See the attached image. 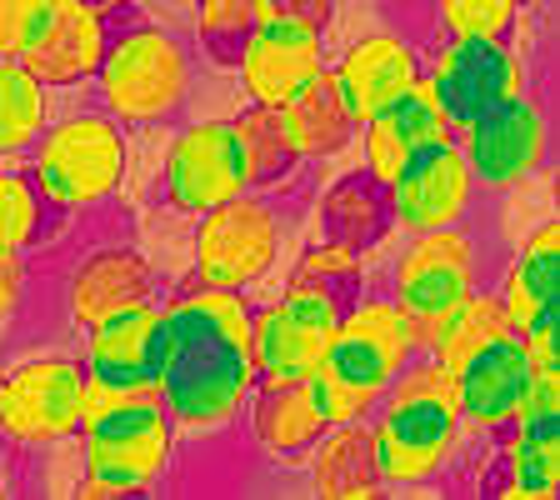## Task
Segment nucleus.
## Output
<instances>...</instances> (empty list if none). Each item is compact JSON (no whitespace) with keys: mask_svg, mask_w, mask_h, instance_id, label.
I'll return each mask as SVG.
<instances>
[{"mask_svg":"<svg viewBox=\"0 0 560 500\" xmlns=\"http://www.w3.org/2000/svg\"><path fill=\"white\" fill-rule=\"evenodd\" d=\"M165 356L155 396L175 426V441H215L235 431L245 400L260 381L250 315L256 301L245 291L180 286L165 295Z\"/></svg>","mask_w":560,"mask_h":500,"instance_id":"1","label":"nucleus"},{"mask_svg":"<svg viewBox=\"0 0 560 500\" xmlns=\"http://www.w3.org/2000/svg\"><path fill=\"white\" fill-rule=\"evenodd\" d=\"M175 426L155 385H116L85 375L81 431H75V496L126 500L165 480L175 461Z\"/></svg>","mask_w":560,"mask_h":500,"instance_id":"2","label":"nucleus"},{"mask_svg":"<svg viewBox=\"0 0 560 500\" xmlns=\"http://www.w3.org/2000/svg\"><path fill=\"white\" fill-rule=\"evenodd\" d=\"M425 350L420 321L390 291H361L346 305L326 361L305 375V396L326 426L371 420L385 385Z\"/></svg>","mask_w":560,"mask_h":500,"instance_id":"3","label":"nucleus"},{"mask_svg":"<svg viewBox=\"0 0 560 500\" xmlns=\"http://www.w3.org/2000/svg\"><path fill=\"white\" fill-rule=\"evenodd\" d=\"M371 441L385 490H416L441 480L466 445V426L455 406V371L420 350L371 410Z\"/></svg>","mask_w":560,"mask_h":500,"instance_id":"4","label":"nucleus"},{"mask_svg":"<svg viewBox=\"0 0 560 500\" xmlns=\"http://www.w3.org/2000/svg\"><path fill=\"white\" fill-rule=\"evenodd\" d=\"M196 91V56L175 31L130 15L126 25H110L101 70L91 95L110 120L126 130H151L175 120Z\"/></svg>","mask_w":560,"mask_h":500,"instance_id":"5","label":"nucleus"},{"mask_svg":"<svg viewBox=\"0 0 560 500\" xmlns=\"http://www.w3.org/2000/svg\"><path fill=\"white\" fill-rule=\"evenodd\" d=\"M21 165L50 216H85L126 190L130 130L105 116L101 105L50 116V126L40 130Z\"/></svg>","mask_w":560,"mask_h":500,"instance_id":"6","label":"nucleus"},{"mask_svg":"<svg viewBox=\"0 0 560 500\" xmlns=\"http://www.w3.org/2000/svg\"><path fill=\"white\" fill-rule=\"evenodd\" d=\"M190 231V280L186 286H210V291H256L276 270L280 241H285V210L280 196L245 190L225 206L196 216Z\"/></svg>","mask_w":560,"mask_h":500,"instance_id":"7","label":"nucleus"},{"mask_svg":"<svg viewBox=\"0 0 560 500\" xmlns=\"http://www.w3.org/2000/svg\"><path fill=\"white\" fill-rule=\"evenodd\" d=\"M495 270H501V256L490 245V231H480L476 221H460L406 235V245L385 270V291L425 326L441 311H451L455 301H466L470 291L490 286Z\"/></svg>","mask_w":560,"mask_h":500,"instance_id":"8","label":"nucleus"},{"mask_svg":"<svg viewBox=\"0 0 560 500\" xmlns=\"http://www.w3.org/2000/svg\"><path fill=\"white\" fill-rule=\"evenodd\" d=\"M81 350H31L0 365V445L35 455L70 441L81 431Z\"/></svg>","mask_w":560,"mask_h":500,"instance_id":"9","label":"nucleus"},{"mask_svg":"<svg viewBox=\"0 0 560 500\" xmlns=\"http://www.w3.org/2000/svg\"><path fill=\"white\" fill-rule=\"evenodd\" d=\"M250 190V161H245L235 116H200L186 120L165 140L161 171H155V196L161 210L196 221L206 210Z\"/></svg>","mask_w":560,"mask_h":500,"instance_id":"10","label":"nucleus"},{"mask_svg":"<svg viewBox=\"0 0 560 500\" xmlns=\"http://www.w3.org/2000/svg\"><path fill=\"white\" fill-rule=\"evenodd\" d=\"M455 146L466 155L480 196H515L530 175L546 171L556 126H550L546 101L525 85L501 105H490L486 116L455 126Z\"/></svg>","mask_w":560,"mask_h":500,"instance_id":"11","label":"nucleus"},{"mask_svg":"<svg viewBox=\"0 0 560 500\" xmlns=\"http://www.w3.org/2000/svg\"><path fill=\"white\" fill-rule=\"evenodd\" d=\"M346 305H350V295L330 291V286L295 270L285 280V291L276 301L256 305V315H250L260 381H305L315 365L326 361Z\"/></svg>","mask_w":560,"mask_h":500,"instance_id":"12","label":"nucleus"},{"mask_svg":"<svg viewBox=\"0 0 560 500\" xmlns=\"http://www.w3.org/2000/svg\"><path fill=\"white\" fill-rule=\"evenodd\" d=\"M420 75L431 81L451 126H466L505 95L525 91V56L511 46V35H445L435 56H420Z\"/></svg>","mask_w":560,"mask_h":500,"instance_id":"13","label":"nucleus"},{"mask_svg":"<svg viewBox=\"0 0 560 500\" xmlns=\"http://www.w3.org/2000/svg\"><path fill=\"white\" fill-rule=\"evenodd\" d=\"M330 66L326 50V25L305 21L291 11H270L266 21L250 31V40L235 56V75H241L245 101L256 105H285L301 95L311 81H320Z\"/></svg>","mask_w":560,"mask_h":500,"instance_id":"14","label":"nucleus"},{"mask_svg":"<svg viewBox=\"0 0 560 500\" xmlns=\"http://www.w3.org/2000/svg\"><path fill=\"white\" fill-rule=\"evenodd\" d=\"M385 200H390V231L420 235V231H441V225L476 221L480 190H476V175H470L466 155H460V146L451 136V140L425 146L385 186Z\"/></svg>","mask_w":560,"mask_h":500,"instance_id":"15","label":"nucleus"},{"mask_svg":"<svg viewBox=\"0 0 560 500\" xmlns=\"http://www.w3.org/2000/svg\"><path fill=\"white\" fill-rule=\"evenodd\" d=\"M326 75L336 85L340 105H346V116L361 130L365 120L381 116L385 105L400 101L420 81V50L400 31H371V35H355L326 66Z\"/></svg>","mask_w":560,"mask_h":500,"instance_id":"16","label":"nucleus"},{"mask_svg":"<svg viewBox=\"0 0 560 500\" xmlns=\"http://www.w3.org/2000/svg\"><path fill=\"white\" fill-rule=\"evenodd\" d=\"M116 11L120 5L60 0L50 25H46V35L25 50L21 66L31 70L50 95L91 91L95 70H101V56H105V40H110V25H116Z\"/></svg>","mask_w":560,"mask_h":500,"instance_id":"17","label":"nucleus"},{"mask_svg":"<svg viewBox=\"0 0 560 500\" xmlns=\"http://www.w3.org/2000/svg\"><path fill=\"white\" fill-rule=\"evenodd\" d=\"M165 280L151 266V256H140L136 245H101L85 260L70 266L66 280V321L70 330H91L110 321L116 311L140 301H161Z\"/></svg>","mask_w":560,"mask_h":500,"instance_id":"18","label":"nucleus"},{"mask_svg":"<svg viewBox=\"0 0 560 500\" xmlns=\"http://www.w3.org/2000/svg\"><path fill=\"white\" fill-rule=\"evenodd\" d=\"M451 136H455V126L445 116V105L435 101L431 81L420 75L400 101H390L381 116H371L361 126V171L375 175L381 186H390L425 146L451 140Z\"/></svg>","mask_w":560,"mask_h":500,"instance_id":"19","label":"nucleus"},{"mask_svg":"<svg viewBox=\"0 0 560 500\" xmlns=\"http://www.w3.org/2000/svg\"><path fill=\"white\" fill-rule=\"evenodd\" d=\"M530 371L536 365H530L515 330L476 350L466 365H455V406H460L466 435H501L511 426L515 406H521Z\"/></svg>","mask_w":560,"mask_h":500,"instance_id":"20","label":"nucleus"},{"mask_svg":"<svg viewBox=\"0 0 560 500\" xmlns=\"http://www.w3.org/2000/svg\"><path fill=\"white\" fill-rule=\"evenodd\" d=\"M161 301L126 305L110 321L85 330V346H81L85 375H101V381H116V385H155L161 356H165V305Z\"/></svg>","mask_w":560,"mask_h":500,"instance_id":"21","label":"nucleus"},{"mask_svg":"<svg viewBox=\"0 0 560 500\" xmlns=\"http://www.w3.org/2000/svg\"><path fill=\"white\" fill-rule=\"evenodd\" d=\"M490 286L501 295L505 321H511L515 336L540 326V321H560V221L556 216H546L521 241V251L501 260Z\"/></svg>","mask_w":560,"mask_h":500,"instance_id":"22","label":"nucleus"},{"mask_svg":"<svg viewBox=\"0 0 560 500\" xmlns=\"http://www.w3.org/2000/svg\"><path fill=\"white\" fill-rule=\"evenodd\" d=\"M301 470H305V486L326 500L385 496L381 466H375L371 420H340V426H326V431L301 451Z\"/></svg>","mask_w":560,"mask_h":500,"instance_id":"23","label":"nucleus"},{"mask_svg":"<svg viewBox=\"0 0 560 500\" xmlns=\"http://www.w3.org/2000/svg\"><path fill=\"white\" fill-rule=\"evenodd\" d=\"M245 435L266 461H301V451L326 431V420L315 416L305 381H256L245 400Z\"/></svg>","mask_w":560,"mask_h":500,"instance_id":"24","label":"nucleus"},{"mask_svg":"<svg viewBox=\"0 0 560 500\" xmlns=\"http://www.w3.org/2000/svg\"><path fill=\"white\" fill-rule=\"evenodd\" d=\"M315 221H320V241H340L355 256H365L390 235V200H385V186L375 175L350 171L320 196Z\"/></svg>","mask_w":560,"mask_h":500,"instance_id":"25","label":"nucleus"},{"mask_svg":"<svg viewBox=\"0 0 560 500\" xmlns=\"http://www.w3.org/2000/svg\"><path fill=\"white\" fill-rule=\"evenodd\" d=\"M425 356L441 361L445 371L466 365L476 350H486L490 340L511 336V321H505V305L495 295V286H480L466 301H455L451 311H441L435 321H425Z\"/></svg>","mask_w":560,"mask_h":500,"instance_id":"26","label":"nucleus"},{"mask_svg":"<svg viewBox=\"0 0 560 500\" xmlns=\"http://www.w3.org/2000/svg\"><path fill=\"white\" fill-rule=\"evenodd\" d=\"M280 120H285V136H291L295 155H301L305 165L330 161V155L355 146V120L346 116V105H340L330 75H320V81H311L301 95H291V101L280 105Z\"/></svg>","mask_w":560,"mask_h":500,"instance_id":"27","label":"nucleus"},{"mask_svg":"<svg viewBox=\"0 0 560 500\" xmlns=\"http://www.w3.org/2000/svg\"><path fill=\"white\" fill-rule=\"evenodd\" d=\"M501 455H495V496L505 500H556L560 490V435H540V431H511L501 435Z\"/></svg>","mask_w":560,"mask_h":500,"instance_id":"28","label":"nucleus"},{"mask_svg":"<svg viewBox=\"0 0 560 500\" xmlns=\"http://www.w3.org/2000/svg\"><path fill=\"white\" fill-rule=\"evenodd\" d=\"M235 130H241L245 161H250V190H266V196H280V190H291V181L301 175L305 161L295 155L291 136H285L280 105L245 101V111L235 116Z\"/></svg>","mask_w":560,"mask_h":500,"instance_id":"29","label":"nucleus"},{"mask_svg":"<svg viewBox=\"0 0 560 500\" xmlns=\"http://www.w3.org/2000/svg\"><path fill=\"white\" fill-rule=\"evenodd\" d=\"M56 95L35 81L21 60H0V165H21L40 130L50 126Z\"/></svg>","mask_w":560,"mask_h":500,"instance_id":"30","label":"nucleus"},{"mask_svg":"<svg viewBox=\"0 0 560 500\" xmlns=\"http://www.w3.org/2000/svg\"><path fill=\"white\" fill-rule=\"evenodd\" d=\"M276 11V0H200L196 5V46L210 66L231 70L241 46L250 40L266 15Z\"/></svg>","mask_w":560,"mask_h":500,"instance_id":"31","label":"nucleus"},{"mask_svg":"<svg viewBox=\"0 0 560 500\" xmlns=\"http://www.w3.org/2000/svg\"><path fill=\"white\" fill-rule=\"evenodd\" d=\"M50 231V210L31 186L25 165H0V251L31 256Z\"/></svg>","mask_w":560,"mask_h":500,"instance_id":"32","label":"nucleus"},{"mask_svg":"<svg viewBox=\"0 0 560 500\" xmlns=\"http://www.w3.org/2000/svg\"><path fill=\"white\" fill-rule=\"evenodd\" d=\"M445 35H511L525 15V0H431Z\"/></svg>","mask_w":560,"mask_h":500,"instance_id":"33","label":"nucleus"},{"mask_svg":"<svg viewBox=\"0 0 560 500\" xmlns=\"http://www.w3.org/2000/svg\"><path fill=\"white\" fill-rule=\"evenodd\" d=\"M60 0H0V60H21L46 35Z\"/></svg>","mask_w":560,"mask_h":500,"instance_id":"34","label":"nucleus"},{"mask_svg":"<svg viewBox=\"0 0 560 500\" xmlns=\"http://www.w3.org/2000/svg\"><path fill=\"white\" fill-rule=\"evenodd\" d=\"M361 260L365 256H355L350 245H340V241H320V245H311L301 256V276H311V280H320V286H330V291H340V295H361Z\"/></svg>","mask_w":560,"mask_h":500,"instance_id":"35","label":"nucleus"},{"mask_svg":"<svg viewBox=\"0 0 560 500\" xmlns=\"http://www.w3.org/2000/svg\"><path fill=\"white\" fill-rule=\"evenodd\" d=\"M25 286H31V260L21 251H0V326L15 321L25 301Z\"/></svg>","mask_w":560,"mask_h":500,"instance_id":"36","label":"nucleus"},{"mask_svg":"<svg viewBox=\"0 0 560 500\" xmlns=\"http://www.w3.org/2000/svg\"><path fill=\"white\" fill-rule=\"evenodd\" d=\"M521 346L530 365H560V321H540V326L521 330Z\"/></svg>","mask_w":560,"mask_h":500,"instance_id":"37","label":"nucleus"},{"mask_svg":"<svg viewBox=\"0 0 560 500\" xmlns=\"http://www.w3.org/2000/svg\"><path fill=\"white\" fill-rule=\"evenodd\" d=\"M11 490V470H5V451H0V496Z\"/></svg>","mask_w":560,"mask_h":500,"instance_id":"38","label":"nucleus"},{"mask_svg":"<svg viewBox=\"0 0 560 500\" xmlns=\"http://www.w3.org/2000/svg\"><path fill=\"white\" fill-rule=\"evenodd\" d=\"M95 5H126V0H95Z\"/></svg>","mask_w":560,"mask_h":500,"instance_id":"39","label":"nucleus"}]
</instances>
